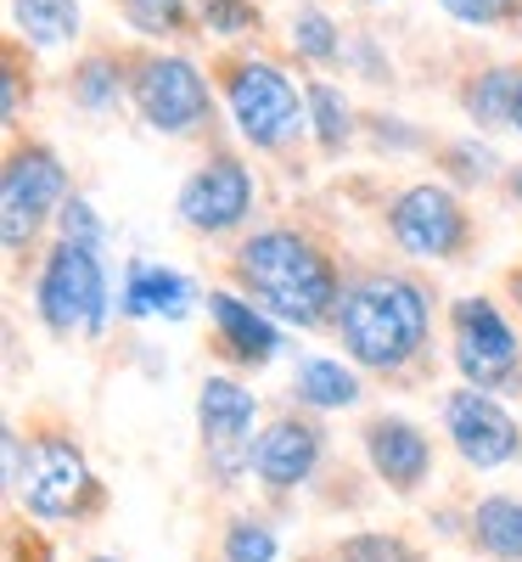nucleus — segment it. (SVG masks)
Returning a JSON list of instances; mask_svg holds the SVG:
<instances>
[{"instance_id": "cd10ccee", "label": "nucleus", "mask_w": 522, "mask_h": 562, "mask_svg": "<svg viewBox=\"0 0 522 562\" xmlns=\"http://www.w3.org/2000/svg\"><path fill=\"white\" fill-rule=\"evenodd\" d=\"M124 12L147 34H169L180 23V0H124Z\"/></svg>"}, {"instance_id": "c85d7f7f", "label": "nucleus", "mask_w": 522, "mask_h": 562, "mask_svg": "<svg viewBox=\"0 0 522 562\" xmlns=\"http://www.w3.org/2000/svg\"><path fill=\"white\" fill-rule=\"evenodd\" d=\"M439 7L461 23H500V18L517 12V0H439Z\"/></svg>"}, {"instance_id": "f257e3e1", "label": "nucleus", "mask_w": 522, "mask_h": 562, "mask_svg": "<svg viewBox=\"0 0 522 562\" xmlns=\"http://www.w3.org/2000/svg\"><path fill=\"white\" fill-rule=\"evenodd\" d=\"M338 333L360 366L394 371L427 344V293L405 276H365L338 304Z\"/></svg>"}, {"instance_id": "72a5a7b5", "label": "nucleus", "mask_w": 522, "mask_h": 562, "mask_svg": "<svg viewBox=\"0 0 522 562\" xmlns=\"http://www.w3.org/2000/svg\"><path fill=\"white\" fill-rule=\"evenodd\" d=\"M90 562H113V557H90Z\"/></svg>"}, {"instance_id": "9d476101", "label": "nucleus", "mask_w": 522, "mask_h": 562, "mask_svg": "<svg viewBox=\"0 0 522 562\" xmlns=\"http://www.w3.org/2000/svg\"><path fill=\"white\" fill-rule=\"evenodd\" d=\"M444 422H450V439H455L461 461H466V467H484V473H489V467H506V461L517 456V445H522L517 422L489 400V389H461V394H450Z\"/></svg>"}, {"instance_id": "aec40b11", "label": "nucleus", "mask_w": 522, "mask_h": 562, "mask_svg": "<svg viewBox=\"0 0 522 562\" xmlns=\"http://www.w3.org/2000/svg\"><path fill=\"white\" fill-rule=\"evenodd\" d=\"M517 79H522V74H506V68L484 74L478 85L466 90V113L478 119V124H511V102H517Z\"/></svg>"}, {"instance_id": "dca6fc26", "label": "nucleus", "mask_w": 522, "mask_h": 562, "mask_svg": "<svg viewBox=\"0 0 522 562\" xmlns=\"http://www.w3.org/2000/svg\"><path fill=\"white\" fill-rule=\"evenodd\" d=\"M185 304H192V288H185V276L152 265V259H135L129 276H124V315L129 321H152V315H169L180 321Z\"/></svg>"}, {"instance_id": "39448f33", "label": "nucleus", "mask_w": 522, "mask_h": 562, "mask_svg": "<svg viewBox=\"0 0 522 562\" xmlns=\"http://www.w3.org/2000/svg\"><path fill=\"white\" fill-rule=\"evenodd\" d=\"M230 119L253 147H281L287 135H298V90L293 79L270 63H242L230 74Z\"/></svg>"}, {"instance_id": "473e14b6", "label": "nucleus", "mask_w": 522, "mask_h": 562, "mask_svg": "<svg viewBox=\"0 0 522 562\" xmlns=\"http://www.w3.org/2000/svg\"><path fill=\"white\" fill-rule=\"evenodd\" d=\"M517 299H522V276H517Z\"/></svg>"}, {"instance_id": "2f4dec72", "label": "nucleus", "mask_w": 522, "mask_h": 562, "mask_svg": "<svg viewBox=\"0 0 522 562\" xmlns=\"http://www.w3.org/2000/svg\"><path fill=\"white\" fill-rule=\"evenodd\" d=\"M511 192H517V198H522V169H517V180H511Z\"/></svg>"}, {"instance_id": "412c9836", "label": "nucleus", "mask_w": 522, "mask_h": 562, "mask_svg": "<svg viewBox=\"0 0 522 562\" xmlns=\"http://www.w3.org/2000/svg\"><path fill=\"white\" fill-rule=\"evenodd\" d=\"M275 529L253 524V518H236L225 529V562H275Z\"/></svg>"}, {"instance_id": "7ed1b4c3", "label": "nucleus", "mask_w": 522, "mask_h": 562, "mask_svg": "<svg viewBox=\"0 0 522 562\" xmlns=\"http://www.w3.org/2000/svg\"><path fill=\"white\" fill-rule=\"evenodd\" d=\"M39 321L52 333H102L107 326V276L97 248L57 243V254L39 270Z\"/></svg>"}, {"instance_id": "4be33fe9", "label": "nucleus", "mask_w": 522, "mask_h": 562, "mask_svg": "<svg viewBox=\"0 0 522 562\" xmlns=\"http://www.w3.org/2000/svg\"><path fill=\"white\" fill-rule=\"evenodd\" d=\"M309 119H315L320 147H343V135H349V108H343V97H338L331 85H309Z\"/></svg>"}, {"instance_id": "6e6552de", "label": "nucleus", "mask_w": 522, "mask_h": 562, "mask_svg": "<svg viewBox=\"0 0 522 562\" xmlns=\"http://www.w3.org/2000/svg\"><path fill=\"white\" fill-rule=\"evenodd\" d=\"M450 333H455V366L466 371L472 389L511 383V371H517V338H511V326L500 321V310L489 299H461L455 315H450Z\"/></svg>"}, {"instance_id": "ddd939ff", "label": "nucleus", "mask_w": 522, "mask_h": 562, "mask_svg": "<svg viewBox=\"0 0 522 562\" xmlns=\"http://www.w3.org/2000/svg\"><path fill=\"white\" fill-rule=\"evenodd\" d=\"M315 461H320V428H309L298 416H281L253 445V473L264 490H298L315 473Z\"/></svg>"}, {"instance_id": "1a4fd4ad", "label": "nucleus", "mask_w": 522, "mask_h": 562, "mask_svg": "<svg viewBox=\"0 0 522 562\" xmlns=\"http://www.w3.org/2000/svg\"><path fill=\"white\" fill-rule=\"evenodd\" d=\"M253 394L230 378H208L197 394V422H203V445L219 479H236L242 467H253Z\"/></svg>"}, {"instance_id": "393cba45", "label": "nucleus", "mask_w": 522, "mask_h": 562, "mask_svg": "<svg viewBox=\"0 0 522 562\" xmlns=\"http://www.w3.org/2000/svg\"><path fill=\"white\" fill-rule=\"evenodd\" d=\"M338 562H416V557L394 535H354V540H343Z\"/></svg>"}, {"instance_id": "c756f323", "label": "nucleus", "mask_w": 522, "mask_h": 562, "mask_svg": "<svg viewBox=\"0 0 522 562\" xmlns=\"http://www.w3.org/2000/svg\"><path fill=\"white\" fill-rule=\"evenodd\" d=\"M450 164H455V175H461V180H489L495 153H489V147H455V153H450Z\"/></svg>"}, {"instance_id": "9b49d317", "label": "nucleus", "mask_w": 522, "mask_h": 562, "mask_svg": "<svg viewBox=\"0 0 522 562\" xmlns=\"http://www.w3.org/2000/svg\"><path fill=\"white\" fill-rule=\"evenodd\" d=\"M394 237L421 259H450L466 237L461 203L444 192V186H410V192L394 203Z\"/></svg>"}, {"instance_id": "20e7f679", "label": "nucleus", "mask_w": 522, "mask_h": 562, "mask_svg": "<svg viewBox=\"0 0 522 562\" xmlns=\"http://www.w3.org/2000/svg\"><path fill=\"white\" fill-rule=\"evenodd\" d=\"M18 501L34 512V518L57 524V518H73L97 501V479H90L84 456L68 445V439H39L29 450V461L18 467Z\"/></svg>"}, {"instance_id": "423d86ee", "label": "nucleus", "mask_w": 522, "mask_h": 562, "mask_svg": "<svg viewBox=\"0 0 522 562\" xmlns=\"http://www.w3.org/2000/svg\"><path fill=\"white\" fill-rule=\"evenodd\" d=\"M63 164L45 153V147H29L7 164V180H0V231H7V248H29V237L45 225V214H52L63 203Z\"/></svg>"}, {"instance_id": "a878e982", "label": "nucleus", "mask_w": 522, "mask_h": 562, "mask_svg": "<svg viewBox=\"0 0 522 562\" xmlns=\"http://www.w3.org/2000/svg\"><path fill=\"white\" fill-rule=\"evenodd\" d=\"M57 225H63V237H68V243H84V248H97V243H102V220H97V209H90L84 198H63Z\"/></svg>"}, {"instance_id": "f03ea898", "label": "nucleus", "mask_w": 522, "mask_h": 562, "mask_svg": "<svg viewBox=\"0 0 522 562\" xmlns=\"http://www.w3.org/2000/svg\"><path fill=\"white\" fill-rule=\"evenodd\" d=\"M236 276H242V288L281 321L293 326H320L338 304V276L331 265L304 243L293 231H264L253 237L242 254H236Z\"/></svg>"}, {"instance_id": "bb28decb", "label": "nucleus", "mask_w": 522, "mask_h": 562, "mask_svg": "<svg viewBox=\"0 0 522 562\" xmlns=\"http://www.w3.org/2000/svg\"><path fill=\"white\" fill-rule=\"evenodd\" d=\"M203 23L208 34H242L253 29V7L248 0H203Z\"/></svg>"}, {"instance_id": "2eb2a0df", "label": "nucleus", "mask_w": 522, "mask_h": 562, "mask_svg": "<svg viewBox=\"0 0 522 562\" xmlns=\"http://www.w3.org/2000/svg\"><path fill=\"white\" fill-rule=\"evenodd\" d=\"M208 315L219 321V338H225V349L242 360V366H270L275 360V349H281V333L253 310V304H242L236 293H208Z\"/></svg>"}, {"instance_id": "4468645a", "label": "nucleus", "mask_w": 522, "mask_h": 562, "mask_svg": "<svg viewBox=\"0 0 522 562\" xmlns=\"http://www.w3.org/2000/svg\"><path fill=\"white\" fill-rule=\"evenodd\" d=\"M365 456L376 467V479H388L394 490H416L427 479V467H433L421 428H410L405 416H376L365 428Z\"/></svg>"}, {"instance_id": "f8f14e48", "label": "nucleus", "mask_w": 522, "mask_h": 562, "mask_svg": "<svg viewBox=\"0 0 522 562\" xmlns=\"http://www.w3.org/2000/svg\"><path fill=\"white\" fill-rule=\"evenodd\" d=\"M248 209H253V180L236 158H214L180 186V220L192 231H230Z\"/></svg>"}, {"instance_id": "6ab92c4d", "label": "nucleus", "mask_w": 522, "mask_h": 562, "mask_svg": "<svg viewBox=\"0 0 522 562\" xmlns=\"http://www.w3.org/2000/svg\"><path fill=\"white\" fill-rule=\"evenodd\" d=\"M12 18H18V29L34 40V45H68L73 34H79V7L73 0H12Z\"/></svg>"}, {"instance_id": "b1692460", "label": "nucleus", "mask_w": 522, "mask_h": 562, "mask_svg": "<svg viewBox=\"0 0 522 562\" xmlns=\"http://www.w3.org/2000/svg\"><path fill=\"white\" fill-rule=\"evenodd\" d=\"M113 97H118V68L102 63V57L84 63L79 79H73V102H79V108H107Z\"/></svg>"}, {"instance_id": "0eeeda50", "label": "nucleus", "mask_w": 522, "mask_h": 562, "mask_svg": "<svg viewBox=\"0 0 522 562\" xmlns=\"http://www.w3.org/2000/svg\"><path fill=\"white\" fill-rule=\"evenodd\" d=\"M135 108L158 135H192L208 119V85L185 57H152L135 79Z\"/></svg>"}, {"instance_id": "a211bd4d", "label": "nucleus", "mask_w": 522, "mask_h": 562, "mask_svg": "<svg viewBox=\"0 0 522 562\" xmlns=\"http://www.w3.org/2000/svg\"><path fill=\"white\" fill-rule=\"evenodd\" d=\"M472 540L500 562H522V501L511 495H489L472 512Z\"/></svg>"}, {"instance_id": "5701e85b", "label": "nucleus", "mask_w": 522, "mask_h": 562, "mask_svg": "<svg viewBox=\"0 0 522 562\" xmlns=\"http://www.w3.org/2000/svg\"><path fill=\"white\" fill-rule=\"evenodd\" d=\"M293 45L304 57H315V63H331L338 57V29H331L326 12H298L293 18Z\"/></svg>"}, {"instance_id": "7c9ffc66", "label": "nucleus", "mask_w": 522, "mask_h": 562, "mask_svg": "<svg viewBox=\"0 0 522 562\" xmlns=\"http://www.w3.org/2000/svg\"><path fill=\"white\" fill-rule=\"evenodd\" d=\"M511 130H522V79H517V102H511Z\"/></svg>"}, {"instance_id": "f3484780", "label": "nucleus", "mask_w": 522, "mask_h": 562, "mask_svg": "<svg viewBox=\"0 0 522 562\" xmlns=\"http://www.w3.org/2000/svg\"><path fill=\"white\" fill-rule=\"evenodd\" d=\"M293 394L304 400V405H315V411H343V405H354L360 400V378L343 366V360H298V371H293Z\"/></svg>"}]
</instances>
